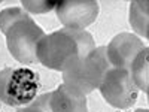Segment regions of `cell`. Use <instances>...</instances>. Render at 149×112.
Instances as JSON below:
<instances>
[{
    "label": "cell",
    "mask_w": 149,
    "mask_h": 112,
    "mask_svg": "<svg viewBox=\"0 0 149 112\" xmlns=\"http://www.w3.org/2000/svg\"><path fill=\"white\" fill-rule=\"evenodd\" d=\"M100 93L104 100L113 108L127 109L137 100L139 88L136 87L128 70L110 67L100 84Z\"/></svg>",
    "instance_id": "cell-5"
},
{
    "label": "cell",
    "mask_w": 149,
    "mask_h": 112,
    "mask_svg": "<svg viewBox=\"0 0 149 112\" xmlns=\"http://www.w3.org/2000/svg\"><path fill=\"white\" fill-rule=\"evenodd\" d=\"M39 90V76L27 67H6L0 72V102L9 106L31 103Z\"/></svg>",
    "instance_id": "cell-4"
},
{
    "label": "cell",
    "mask_w": 149,
    "mask_h": 112,
    "mask_svg": "<svg viewBox=\"0 0 149 112\" xmlns=\"http://www.w3.org/2000/svg\"><path fill=\"white\" fill-rule=\"evenodd\" d=\"M148 2H133L130 6V24L139 34L148 37Z\"/></svg>",
    "instance_id": "cell-10"
},
{
    "label": "cell",
    "mask_w": 149,
    "mask_h": 112,
    "mask_svg": "<svg viewBox=\"0 0 149 112\" xmlns=\"http://www.w3.org/2000/svg\"><path fill=\"white\" fill-rule=\"evenodd\" d=\"M130 75L136 84V87L145 93H148V76H149V66H148V46L140 51L133 60L131 67H130Z\"/></svg>",
    "instance_id": "cell-9"
},
{
    "label": "cell",
    "mask_w": 149,
    "mask_h": 112,
    "mask_svg": "<svg viewBox=\"0 0 149 112\" xmlns=\"http://www.w3.org/2000/svg\"><path fill=\"white\" fill-rule=\"evenodd\" d=\"M145 48H146V45L137 36L127 33V32L119 33L106 46L107 61L112 67L125 69V70L130 72L133 60L137 57V54L140 51H143Z\"/></svg>",
    "instance_id": "cell-7"
},
{
    "label": "cell",
    "mask_w": 149,
    "mask_h": 112,
    "mask_svg": "<svg viewBox=\"0 0 149 112\" xmlns=\"http://www.w3.org/2000/svg\"><path fill=\"white\" fill-rule=\"evenodd\" d=\"M45 102L48 112H88L85 94L64 84L51 93H45Z\"/></svg>",
    "instance_id": "cell-8"
},
{
    "label": "cell",
    "mask_w": 149,
    "mask_h": 112,
    "mask_svg": "<svg viewBox=\"0 0 149 112\" xmlns=\"http://www.w3.org/2000/svg\"><path fill=\"white\" fill-rule=\"evenodd\" d=\"M24 5V8H26L27 10L33 12V14H40V12H49L51 9H54L57 6V2H54V0H43V2H29V0H26V2H21Z\"/></svg>",
    "instance_id": "cell-11"
},
{
    "label": "cell",
    "mask_w": 149,
    "mask_h": 112,
    "mask_svg": "<svg viewBox=\"0 0 149 112\" xmlns=\"http://www.w3.org/2000/svg\"><path fill=\"white\" fill-rule=\"evenodd\" d=\"M136 112H149V111H148V109H137Z\"/></svg>",
    "instance_id": "cell-12"
},
{
    "label": "cell",
    "mask_w": 149,
    "mask_h": 112,
    "mask_svg": "<svg viewBox=\"0 0 149 112\" xmlns=\"http://www.w3.org/2000/svg\"><path fill=\"white\" fill-rule=\"evenodd\" d=\"M0 30L6 36L10 55L22 64L37 61L36 49L45 32L22 8H6L0 12Z\"/></svg>",
    "instance_id": "cell-2"
},
{
    "label": "cell",
    "mask_w": 149,
    "mask_h": 112,
    "mask_svg": "<svg viewBox=\"0 0 149 112\" xmlns=\"http://www.w3.org/2000/svg\"><path fill=\"white\" fill-rule=\"evenodd\" d=\"M57 17L66 29L84 30L93 24L98 15L95 0H63L57 2Z\"/></svg>",
    "instance_id": "cell-6"
},
{
    "label": "cell",
    "mask_w": 149,
    "mask_h": 112,
    "mask_svg": "<svg viewBox=\"0 0 149 112\" xmlns=\"http://www.w3.org/2000/svg\"><path fill=\"white\" fill-rule=\"evenodd\" d=\"M95 48L91 33L85 30L60 29L45 34L37 45V61L48 69L61 70L69 67L74 60L84 57Z\"/></svg>",
    "instance_id": "cell-1"
},
{
    "label": "cell",
    "mask_w": 149,
    "mask_h": 112,
    "mask_svg": "<svg viewBox=\"0 0 149 112\" xmlns=\"http://www.w3.org/2000/svg\"><path fill=\"white\" fill-rule=\"evenodd\" d=\"M112 66L107 61L106 46L94 48L91 52L79 57L63 70L64 85L82 94H88L98 88L106 72Z\"/></svg>",
    "instance_id": "cell-3"
}]
</instances>
